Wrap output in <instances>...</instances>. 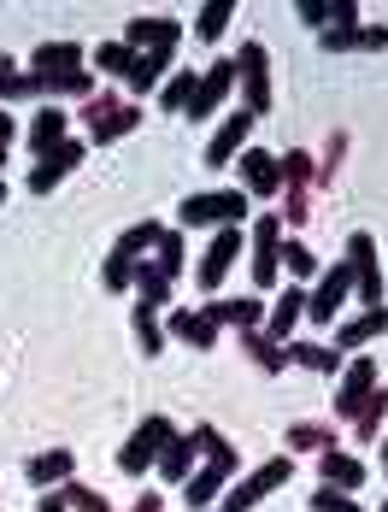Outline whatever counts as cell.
Wrapping results in <instances>:
<instances>
[{
	"label": "cell",
	"mask_w": 388,
	"mask_h": 512,
	"mask_svg": "<svg viewBox=\"0 0 388 512\" xmlns=\"http://www.w3.org/2000/svg\"><path fill=\"white\" fill-rule=\"evenodd\" d=\"M130 512H165V501H159V495L147 489V495H142V501H136V507H130Z\"/></svg>",
	"instance_id": "45"
},
{
	"label": "cell",
	"mask_w": 388,
	"mask_h": 512,
	"mask_svg": "<svg viewBox=\"0 0 388 512\" xmlns=\"http://www.w3.org/2000/svg\"><path fill=\"white\" fill-rule=\"evenodd\" d=\"M383 477H388V436H383Z\"/></svg>",
	"instance_id": "48"
},
{
	"label": "cell",
	"mask_w": 388,
	"mask_h": 512,
	"mask_svg": "<svg viewBox=\"0 0 388 512\" xmlns=\"http://www.w3.org/2000/svg\"><path fill=\"white\" fill-rule=\"evenodd\" d=\"M289 365H306V371H324V377H341V354L324 348V342H283Z\"/></svg>",
	"instance_id": "29"
},
{
	"label": "cell",
	"mask_w": 388,
	"mask_h": 512,
	"mask_svg": "<svg viewBox=\"0 0 388 512\" xmlns=\"http://www.w3.org/2000/svg\"><path fill=\"white\" fill-rule=\"evenodd\" d=\"M165 330H171L177 342H189V348H212V342H218V324H212L200 307H177L171 318H165Z\"/></svg>",
	"instance_id": "25"
},
{
	"label": "cell",
	"mask_w": 388,
	"mask_h": 512,
	"mask_svg": "<svg viewBox=\"0 0 388 512\" xmlns=\"http://www.w3.org/2000/svg\"><path fill=\"white\" fill-rule=\"evenodd\" d=\"M242 348L253 354V365H259V371H283V365H289V354H283L265 330H242Z\"/></svg>",
	"instance_id": "33"
},
{
	"label": "cell",
	"mask_w": 388,
	"mask_h": 512,
	"mask_svg": "<svg viewBox=\"0 0 388 512\" xmlns=\"http://www.w3.org/2000/svg\"><path fill=\"white\" fill-rule=\"evenodd\" d=\"M165 65H171V53H136V65H130V77H124L130 95H147V89L165 77Z\"/></svg>",
	"instance_id": "32"
},
{
	"label": "cell",
	"mask_w": 388,
	"mask_h": 512,
	"mask_svg": "<svg viewBox=\"0 0 388 512\" xmlns=\"http://www.w3.org/2000/svg\"><path fill=\"white\" fill-rule=\"evenodd\" d=\"M6 77H12V59H6V53H0V83H6Z\"/></svg>",
	"instance_id": "46"
},
{
	"label": "cell",
	"mask_w": 388,
	"mask_h": 512,
	"mask_svg": "<svg viewBox=\"0 0 388 512\" xmlns=\"http://www.w3.org/2000/svg\"><path fill=\"white\" fill-rule=\"evenodd\" d=\"M294 477V460H265V465H253L242 483L230 489V501H224V512H247V507H259L265 495H277L283 483Z\"/></svg>",
	"instance_id": "7"
},
{
	"label": "cell",
	"mask_w": 388,
	"mask_h": 512,
	"mask_svg": "<svg viewBox=\"0 0 388 512\" xmlns=\"http://www.w3.org/2000/svg\"><path fill=\"white\" fill-rule=\"evenodd\" d=\"M177 42H183L177 18H130L124 24V48H136V53H171Z\"/></svg>",
	"instance_id": "14"
},
{
	"label": "cell",
	"mask_w": 388,
	"mask_h": 512,
	"mask_svg": "<svg viewBox=\"0 0 388 512\" xmlns=\"http://www.w3.org/2000/svg\"><path fill=\"white\" fill-rule=\"evenodd\" d=\"M77 159H83V142H77V136H71V142H59L53 154L36 159V171H30V189H36V195H53V183H59V177H65Z\"/></svg>",
	"instance_id": "22"
},
{
	"label": "cell",
	"mask_w": 388,
	"mask_h": 512,
	"mask_svg": "<svg viewBox=\"0 0 388 512\" xmlns=\"http://www.w3.org/2000/svg\"><path fill=\"white\" fill-rule=\"evenodd\" d=\"M283 189V171H277V159L271 154H259V148H247L242 154V195H277Z\"/></svg>",
	"instance_id": "23"
},
{
	"label": "cell",
	"mask_w": 388,
	"mask_h": 512,
	"mask_svg": "<svg viewBox=\"0 0 388 512\" xmlns=\"http://www.w3.org/2000/svg\"><path fill=\"white\" fill-rule=\"evenodd\" d=\"M247 248H253V289H277L283 277V218L265 212V218H247Z\"/></svg>",
	"instance_id": "4"
},
{
	"label": "cell",
	"mask_w": 388,
	"mask_h": 512,
	"mask_svg": "<svg viewBox=\"0 0 388 512\" xmlns=\"http://www.w3.org/2000/svg\"><path fill=\"white\" fill-rule=\"evenodd\" d=\"M312 512H365V507H353V495H341V489H324V483H318Z\"/></svg>",
	"instance_id": "43"
},
{
	"label": "cell",
	"mask_w": 388,
	"mask_h": 512,
	"mask_svg": "<svg viewBox=\"0 0 388 512\" xmlns=\"http://www.w3.org/2000/svg\"><path fill=\"white\" fill-rule=\"evenodd\" d=\"M324 53H383L388 48V24H336L318 36Z\"/></svg>",
	"instance_id": "15"
},
{
	"label": "cell",
	"mask_w": 388,
	"mask_h": 512,
	"mask_svg": "<svg viewBox=\"0 0 388 512\" xmlns=\"http://www.w3.org/2000/svg\"><path fill=\"white\" fill-rule=\"evenodd\" d=\"M136 342H142L147 359L165 348V324H159V312H153V307H136Z\"/></svg>",
	"instance_id": "40"
},
{
	"label": "cell",
	"mask_w": 388,
	"mask_h": 512,
	"mask_svg": "<svg viewBox=\"0 0 388 512\" xmlns=\"http://www.w3.org/2000/svg\"><path fill=\"white\" fill-rule=\"evenodd\" d=\"M171 436H177L171 418H165V412H147L142 424L130 430V442L118 448V471H124V477H142L147 465H159V454L171 448Z\"/></svg>",
	"instance_id": "3"
},
{
	"label": "cell",
	"mask_w": 388,
	"mask_h": 512,
	"mask_svg": "<svg viewBox=\"0 0 388 512\" xmlns=\"http://www.w3.org/2000/svg\"><path fill=\"white\" fill-rule=\"evenodd\" d=\"M95 65L106 77H130V65H136V48H124V42H100L95 48Z\"/></svg>",
	"instance_id": "38"
},
{
	"label": "cell",
	"mask_w": 388,
	"mask_h": 512,
	"mask_svg": "<svg viewBox=\"0 0 388 512\" xmlns=\"http://www.w3.org/2000/svg\"><path fill=\"white\" fill-rule=\"evenodd\" d=\"M294 324H306V289H300V283H289V289L277 295V307L265 312V336H271V342L283 348Z\"/></svg>",
	"instance_id": "18"
},
{
	"label": "cell",
	"mask_w": 388,
	"mask_h": 512,
	"mask_svg": "<svg viewBox=\"0 0 388 512\" xmlns=\"http://www.w3.org/2000/svg\"><path fill=\"white\" fill-rule=\"evenodd\" d=\"M65 507L71 512H112V501L100 489H89V483H65Z\"/></svg>",
	"instance_id": "41"
},
{
	"label": "cell",
	"mask_w": 388,
	"mask_h": 512,
	"mask_svg": "<svg viewBox=\"0 0 388 512\" xmlns=\"http://www.w3.org/2000/svg\"><path fill=\"white\" fill-rule=\"evenodd\" d=\"M194 83H200L194 71H177V77H171V83L159 89V106H165V112H189V101H194Z\"/></svg>",
	"instance_id": "39"
},
{
	"label": "cell",
	"mask_w": 388,
	"mask_h": 512,
	"mask_svg": "<svg viewBox=\"0 0 388 512\" xmlns=\"http://www.w3.org/2000/svg\"><path fill=\"white\" fill-rule=\"evenodd\" d=\"M0 201H6V177H0Z\"/></svg>",
	"instance_id": "49"
},
{
	"label": "cell",
	"mask_w": 388,
	"mask_h": 512,
	"mask_svg": "<svg viewBox=\"0 0 388 512\" xmlns=\"http://www.w3.org/2000/svg\"><path fill=\"white\" fill-rule=\"evenodd\" d=\"M194 454H200V436H171V448H165V454H159V477H165V483H189L194 477Z\"/></svg>",
	"instance_id": "26"
},
{
	"label": "cell",
	"mask_w": 388,
	"mask_h": 512,
	"mask_svg": "<svg viewBox=\"0 0 388 512\" xmlns=\"http://www.w3.org/2000/svg\"><path fill=\"white\" fill-rule=\"evenodd\" d=\"M377 336H388V307H365L359 318H347L336 330V354H353V348H365Z\"/></svg>",
	"instance_id": "21"
},
{
	"label": "cell",
	"mask_w": 388,
	"mask_h": 512,
	"mask_svg": "<svg viewBox=\"0 0 388 512\" xmlns=\"http://www.w3.org/2000/svg\"><path fill=\"white\" fill-rule=\"evenodd\" d=\"M318 471H324V489H341V495H353V489L365 483V460H353V454H341V448H330V454L318 460Z\"/></svg>",
	"instance_id": "28"
},
{
	"label": "cell",
	"mask_w": 388,
	"mask_h": 512,
	"mask_svg": "<svg viewBox=\"0 0 388 512\" xmlns=\"http://www.w3.org/2000/svg\"><path fill=\"white\" fill-rule=\"evenodd\" d=\"M253 124H259V118H253L247 106H236V112L218 124V136H212V148H206V165H212V171H218V165H230V159L242 154V142L253 136Z\"/></svg>",
	"instance_id": "16"
},
{
	"label": "cell",
	"mask_w": 388,
	"mask_h": 512,
	"mask_svg": "<svg viewBox=\"0 0 388 512\" xmlns=\"http://www.w3.org/2000/svg\"><path fill=\"white\" fill-rule=\"evenodd\" d=\"M383 412H388V389H377V395L359 407V418H353V436H359V442H377V436H383Z\"/></svg>",
	"instance_id": "35"
},
{
	"label": "cell",
	"mask_w": 388,
	"mask_h": 512,
	"mask_svg": "<svg viewBox=\"0 0 388 512\" xmlns=\"http://www.w3.org/2000/svg\"><path fill=\"white\" fill-rule=\"evenodd\" d=\"M177 218L194 224V230H206V224L230 230V224H247V195L242 189H206V195H189L177 206Z\"/></svg>",
	"instance_id": "5"
},
{
	"label": "cell",
	"mask_w": 388,
	"mask_h": 512,
	"mask_svg": "<svg viewBox=\"0 0 388 512\" xmlns=\"http://www.w3.org/2000/svg\"><path fill=\"white\" fill-rule=\"evenodd\" d=\"M236 77H242V95H247V112L253 118H265L271 112V59H265V48L259 42H242V53H236Z\"/></svg>",
	"instance_id": "9"
},
{
	"label": "cell",
	"mask_w": 388,
	"mask_h": 512,
	"mask_svg": "<svg viewBox=\"0 0 388 512\" xmlns=\"http://www.w3.org/2000/svg\"><path fill=\"white\" fill-rule=\"evenodd\" d=\"M59 142H71V118H65L59 106H42V112L30 118V148H36V154H53Z\"/></svg>",
	"instance_id": "27"
},
{
	"label": "cell",
	"mask_w": 388,
	"mask_h": 512,
	"mask_svg": "<svg viewBox=\"0 0 388 512\" xmlns=\"http://www.w3.org/2000/svg\"><path fill=\"white\" fill-rule=\"evenodd\" d=\"M24 471H30V483H36V489H65V483H77V454L53 448V454H36Z\"/></svg>",
	"instance_id": "24"
},
{
	"label": "cell",
	"mask_w": 388,
	"mask_h": 512,
	"mask_svg": "<svg viewBox=\"0 0 388 512\" xmlns=\"http://www.w3.org/2000/svg\"><path fill=\"white\" fill-rule=\"evenodd\" d=\"M283 271H289V283L318 277V259H312V248H306V242H294V236H283Z\"/></svg>",
	"instance_id": "36"
},
{
	"label": "cell",
	"mask_w": 388,
	"mask_h": 512,
	"mask_svg": "<svg viewBox=\"0 0 388 512\" xmlns=\"http://www.w3.org/2000/svg\"><path fill=\"white\" fill-rule=\"evenodd\" d=\"M83 124H89V136L106 148V142L130 136V130L142 124V112H136L130 101H118V95H106V89H100V95H89V106H83Z\"/></svg>",
	"instance_id": "6"
},
{
	"label": "cell",
	"mask_w": 388,
	"mask_h": 512,
	"mask_svg": "<svg viewBox=\"0 0 388 512\" xmlns=\"http://www.w3.org/2000/svg\"><path fill=\"white\" fill-rule=\"evenodd\" d=\"M383 512H388V501H383Z\"/></svg>",
	"instance_id": "50"
},
{
	"label": "cell",
	"mask_w": 388,
	"mask_h": 512,
	"mask_svg": "<svg viewBox=\"0 0 388 512\" xmlns=\"http://www.w3.org/2000/svg\"><path fill=\"white\" fill-rule=\"evenodd\" d=\"M153 271L171 283V277H183V230H165L159 236V248H153Z\"/></svg>",
	"instance_id": "34"
},
{
	"label": "cell",
	"mask_w": 388,
	"mask_h": 512,
	"mask_svg": "<svg viewBox=\"0 0 388 512\" xmlns=\"http://www.w3.org/2000/svg\"><path fill=\"white\" fill-rule=\"evenodd\" d=\"M30 95H48V83H42L36 71H12V77L0 83V106H12V101H30Z\"/></svg>",
	"instance_id": "37"
},
{
	"label": "cell",
	"mask_w": 388,
	"mask_h": 512,
	"mask_svg": "<svg viewBox=\"0 0 388 512\" xmlns=\"http://www.w3.org/2000/svg\"><path fill=\"white\" fill-rule=\"evenodd\" d=\"M194 436H200V454H206V465H200L189 483H183V501H189V507H212V501H218V489L242 471V454H236V448H230L212 424H194Z\"/></svg>",
	"instance_id": "1"
},
{
	"label": "cell",
	"mask_w": 388,
	"mask_h": 512,
	"mask_svg": "<svg viewBox=\"0 0 388 512\" xmlns=\"http://www.w3.org/2000/svg\"><path fill=\"white\" fill-rule=\"evenodd\" d=\"M230 83H236V59L206 65V71H200V83H194V101H189V112H183V118H194V124H200V118H212V112H218V101L230 95Z\"/></svg>",
	"instance_id": "13"
},
{
	"label": "cell",
	"mask_w": 388,
	"mask_h": 512,
	"mask_svg": "<svg viewBox=\"0 0 388 512\" xmlns=\"http://www.w3.org/2000/svg\"><path fill=\"white\" fill-rule=\"evenodd\" d=\"M130 289H136V301H142V307H153V312L171 301V283L153 271V259H142V265H136V283H130Z\"/></svg>",
	"instance_id": "30"
},
{
	"label": "cell",
	"mask_w": 388,
	"mask_h": 512,
	"mask_svg": "<svg viewBox=\"0 0 388 512\" xmlns=\"http://www.w3.org/2000/svg\"><path fill=\"white\" fill-rule=\"evenodd\" d=\"M242 259V224H230V230H218L212 242H206V254H200V271H194V283L212 295L224 277H230V265Z\"/></svg>",
	"instance_id": "11"
},
{
	"label": "cell",
	"mask_w": 388,
	"mask_h": 512,
	"mask_svg": "<svg viewBox=\"0 0 388 512\" xmlns=\"http://www.w3.org/2000/svg\"><path fill=\"white\" fill-rule=\"evenodd\" d=\"M36 512H71V507H65V489H42V501H36Z\"/></svg>",
	"instance_id": "44"
},
{
	"label": "cell",
	"mask_w": 388,
	"mask_h": 512,
	"mask_svg": "<svg viewBox=\"0 0 388 512\" xmlns=\"http://www.w3.org/2000/svg\"><path fill=\"white\" fill-rule=\"evenodd\" d=\"M383 389V377H377V365L371 359H353V365H341V377H336V418H359V407L371 401Z\"/></svg>",
	"instance_id": "10"
},
{
	"label": "cell",
	"mask_w": 388,
	"mask_h": 512,
	"mask_svg": "<svg viewBox=\"0 0 388 512\" xmlns=\"http://www.w3.org/2000/svg\"><path fill=\"white\" fill-rule=\"evenodd\" d=\"M347 271H353V295L365 301V307H388L383 301V271H377V242L359 230V236H347Z\"/></svg>",
	"instance_id": "8"
},
{
	"label": "cell",
	"mask_w": 388,
	"mask_h": 512,
	"mask_svg": "<svg viewBox=\"0 0 388 512\" xmlns=\"http://www.w3.org/2000/svg\"><path fill=\"white\" fill-rule=\"evenodd\" d=\"M289 448H318V454H330V448H336V436H330L324 424H294V430H289Z\"/></svg>",
	"instance_id": "42"
},
{
	"label": "cell",
	"mask_w": 388,
	"mask_h": 512,
	"mask_svg": "<svg viewBox=\"0 0 388 512\" xmlns=\"http://www.w3.org/2000/svg\"><path fill=\"white\" fill-rule=\"evenodd\" d=\"M230 18H236V0H212V6H200L194 36H200V42H218V36L230 30Z\"/></svg>",
	"instance_id": "31"
},
{
	"label": "cell",
	"mask_w": 388,
	"mask_h": 512,
	"mask_svg": "<svg viewBox=\"0 0 388 512\" xmlns=\"http://www.w3.org/2000/svg\"><path fill=\"white\" fill-rule=\"evenodd\" d=\"M159 236H165V230H159L153 218H147V224H130V230L112 242L106 265H100V283H106V289H130V283H136V265L147 259V248H159Z\"/></svg>",
	"instance_id": "2"
},
{
	"label": "cell",
	"mask_w": 388,
	"mask_h": 512,
	"mask_svg": "<svg viewBox=\"0 0 388 512\" xmlns=\"http://www.w3.org/2000/svg\"><path fill=\"white\" fill-rule=\"evenodd\" d=\"M30 71L53 83V77H71V71H83V48L77 42H42V48L30 53Z\"/></svg>",
	"instance_id": "19"
},
{
	"label": "cell",
	"mask_w": 388,
	"mask_h": 512,
	"mask_svg": "<svg viewBox=\"0 0 388 512\" xmlns=\"http://www.w3.org/2000/svg\"><path fill=\"white\" fill-rule=\"evenodd\" d=\"M347 295H353V271H347V265L324 271V277H318V289L306 295V324H336V312H341Z\"/></svg>",
	"instance_id": "12"
},
{
	"label": "cell",
	"mask_w": 388,
	"mask_h": 512,
	"mask_svg": "<svg viewBox=\"0 0 388 512\" xmlns=\"http://www.w3.org/2000/svg\"><path fill=\"white\" fill-rule=\"evenodd\" d=\"M206 318L212 324H236V330H265V301L259 295H236V301H206Z\"/></svg>",
	"instance_id": "20"
},
{
	"label": "cell",
	"mask_w": 388,
	"mask_h": 512,
	"mask_svg": "<svg viewBox=\"0 0 388 512\" xmlns=\"http://www.w3.org/2000/svg\"><path fill=\"white\" fill-rule=\"evenodd\" d=\"M277 171H283V183H289V218H283V224H300V218H306V183H318V177H312V159L300 154V148H289V154L277 159Z\"/></svg>",
	"instance_id": "17"
},
{
	"label": "cell",
	"mask_w": 388,
	"mask_h": 512,
	"mask_svg": "<svg viewBox=\"0 0 388 512\" xmlns=\"http://www.w3.org/2000/svg\"><path fill=\"white\" fill-rule=\"evenodd\" d=\"M6 154H12V148H6V142H0V171H6Z\"/></svg>",
	"instance_id": "47"
},
{
	"label": "cell",
	"mask_w": 388,
	"mask_h": 512,
	"mask_svg": "<svg viewBox=\"0 0 388 512\" xmlns=\"http://www.w3.org/2000/svg\"><path fill=\"white\" fill-rule=\"evenodd\" d=\"M218 512H224V507H218Z\"/></svg>",
	"instance_id": "51"
}]
</instances>
